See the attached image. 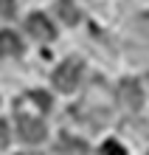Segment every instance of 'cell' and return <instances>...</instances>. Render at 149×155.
I'll return each instance as SVG.
<instances>
[{
  "instance_id": "9c48e42d",
  "label": "cell",
  "mask_w": 149,
  "mask_h": 155,
  "mask_svg": "<svg viewBox=\"0 0 149 155\" xmlns=\"http://www.w3.org/2000/svg\"><path fill=\"white\" fill-rule=\"evenodd\" d=\"M99 155H127V150L121 147L118 141H104L101 150H99Z\"/></svg>"
},
{
  "instance_id": "8992f818",
  "label": "cell",
  "mask_w": 149,
  "mask_h": 155,
  "mask_svg": "<svg viewBox=\"0 0 149 155\" xmlns=\"http://www.w3.org/2000/svg\"><path fill=\"white\" fill-rule=\"evenodd\" d=\"M57 150L62 155H87V144L79 141V138H70V135H59Z\"/></svg>"
},
{
  "instance_id": "52a82bcc",
  "label": "cell",
  "mask_w": 149,
  "mask_h": 155,
  "mask_svg": "<svg viewBox=\"0 0 149 155\" xmlns=\"http://www.w3.org/2000/svg\"><path fill=\"white\" fill-rule=\"evenodd\" d=\"M57 14L62 17V23H68V25L79 23V8H76L73 0H57Z\"/></svg>"
},
{
  "instance_id": "7a4b0ae2",
  "label": "cell",
  "mask_w": 149,
  "mask_h": 155,
  "mask_svg": "<svg viewBox=\"0 0 149 155\" xmlns=\"http://www.w3.org/2000/svg\"><path fill=\"white\" fill-rule=\"evenodd\" d=\"M17 133L25 144H40L45 141V124L37 116H20L17 118Z\"/></svg>"
},
{
  "instance_id": "277c9868",
  "label": "cell",
  "mask_w": 149,
  "mask_h": 155,
  "mask_svg": "<svg viewBox=\"0 0 149 155\" xmlns=\"http://www.w3.org/2000/svg\"><path fill=\"white\" fill-rule=\"evenodd\" d=\"M118 99H121V104H124L127 110H138L141 102H144L138 82H135V79H124V82L118 85Z\"/></svg>"
},
{
  "instance_id": "30bf717a",
  "label": "cell",
  "mask_w": 149,
  "mask_h": 155,
  "mask_svg": "<svg viewBox=\"0 0 149 155\" xmlns=\"http://www.w3.org/2000/svg\"><path fill=\"white\" fill-rule=\"evenodd\" d=\"M17 0H0V17H14Z\"/></svg>"
},
{
  "instance_id": "5b68a950",
  "label": "cell",
  "mask_w": 149,
  "mask_h": 155,
  "mask_svg": "<svg viewBox=\"0 0 149 155\" xmlns=\"http://www.w3.org/2000/svg\"><path fill=\"white\" fill-rule=\"evenodd\" d=\"M23 42L14 31H0V57H20Z\"/></svg>"
},
{
  "instance_id": "3957f363",
  "label": "cell",
  "mask_w": 149,
  "mask_h": 155,
  "mask_svg": "<svg viewBox=\"0 0 149 155\" xmlns=\"http://www.w3.org/2000/svg\"><path fill=\"white\" fill-rule=\"evenodd\" d=\"M25 28H28V34L34 40H40V42H48V40L57 37V31H53V25H51V20L45 14H31L28 20H25Z\"/></svg>"
},
{
  "instance_id": "8fae6325",
  "label": "cell",
  "mask_w": 149,
  "mask_h": 155,
  "mask_svg": "<svg viewBox=\"0 0 149 155\" xmlns=\"http://www.w3.org/2000/svg\"><path fill=\"white\" fill-rule=\"evenodd\" d=\"M6 144H8V127L6 121H0V150H6Z\"/></svg>"
},
{
  "instance_id": "6da1fadb",
  "label": "cell",
  "mask_w": 149,
  "mask_h": 155,
  "mask_svg": "<svg viewBox=\"0 0 149 155\" xmlns=\"http://www.w3.org/2000/svg\"><path fill=\"white\" fill-rule=\"evenodd\" d=\"M79 82H82V62L79 59H65L62 65L53 71V87L57 90L70 93V90H76Z\"/></svg>"
},
{
  "instance_id": "ba28073f",
  "label": "cell",
  "mask_w": 149,
  "mask_h": 155,
  "mask_svg": "<svg viewBox=\"0 0 149 155\" xmlns=\"http://www.w3.org/2000/svg\"><path fill=\"white\" fill-rule=\"evenodd\" d=\"M28 102H34L42 113H45V110H51V96L45 93V90H31V93H28Z\"/></svg>"
}]
</instances>
